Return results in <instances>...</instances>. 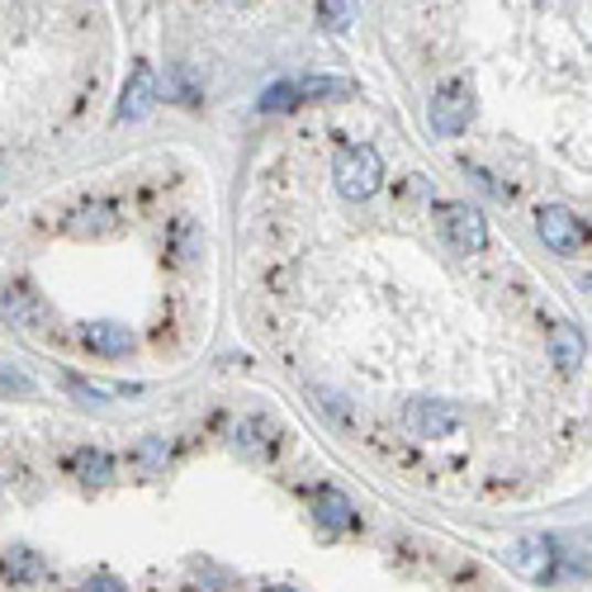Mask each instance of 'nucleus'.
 <instances>
[{
  "label": "nucleus",
  "mask_w": 592,
  "mask_h": 592,
  "mask_svg": "<svg viewBox=\"0 0 592 592\" xmlns=\"http://www.w3.org/2000/svg\"><path fill=\"white\" fill-rule=\"evenodd\" d=\"M332 175H337V190L346 200H370L375 190L384 185V157L370 148V142H356V148H342L337 152V166H332Z\"/></svg>",
  "instance_id": "1"
},
{
  "label": "nucleus",
  "mask_w": 592,
  "mask_h": 592,
  "mask_svg": "<svg viewBox=\"0 0 592 592\" xmlns=\"http://www.w3.org/2000/svg\"><path fill=\"white\" fill-rule=\"evenodd\" d=\"M470 119H474V90H470V82H445L437 95H431V128H437L441 138L465 133Z\"/></svg>",
  "instance_id": "2"
},
{
  "label": "nucleus",
  "mask_w": 592,
  "mask_h": 592,
  "mask_svg": "<svg viewBox=\"0 0 592 592\" xmlns=\"http://www.w3.org/2000/svg\"><path fill=\"white\" fill-rule=\"evenodd\" d=\"M441 233H445V243L465 256L488 247V223L478 209H470V204H441Z\"/></svg>",
  "instance_id": "3"
},
{
  "label": "nucleus",
  "mask_w": 592,
  "mask_h": 592,
  "mask_svg": "<svg viewBox=\"0 0 592 592\" xmlns=\"http://www.w3.org/2000/svg\"><path fill=\"white\" fill-rule=\"evenodd\" d=\"M536 233H540V243H546L550 251H559V256H579V247H583V223H579V214L573 209H564V204H550V209H540L536 214Z\"/></svg>",
  "instance_id": "4"
},
{
  "label": "nucleus",
  "mask_w": 592,
  "mask_h": 592,
  "mask_svg": "<svg viewBox=\"0 0 592 592\" xmlns=\"http://www.w3.org/2000/svg\"><path fill=\"white\" fill-rule=\"evenodd\" d=\"M408 427L418 431V437H427V441H441V437H451V431L460 427V408L418 398V403H408Z\"/></svg>",
  "instance_id": "5"
},
{
  "label": "nucleus",
  "mask_w": 592,
  "mask_h": 592,
  "mask_svg": "<svg viewBox=\"0 0 592 592\" xmlns=\"http://www.w3.org/2000/svg\"><path fill=\"white\" fill-rule=\"evenodd\" d=\"M0 317H10L14 327H43L47 303L29 284H10V290H0Z\"/></svg>",
  "instance_id": "6"
},
{
  "label": "nucleus",
  "mask_w": 592,
  "mask_h": 592,
  "mask_svg": "<svg viewBox=\"0 0 592 592\" xmlns=\"http://www.w3.org/2000/svg\"><path fill=\"white\" fill-rule=\"evenodd\" d=\"M555 546L546 536H531V540H521V546H512V555H507V564L517 569V573H526L531 583H546L550 573H555V555H550Z\"/></svg>",
  "instance_id": "7"
},
{
  "label": "nucleus",
  "mask_w": 592,
  "mask_h": 592,
  "mask_svg": "<svg viewBox=\"0 0 592 592\" xmlns=\"http://www.w3.org/2000/svg\"><path fill=\"white\" fill-rule=\"evenodd\" d=\"M152 105H157V76H152V67H133V76H128V86H123V100L115 109V119L119 123L142 119Z\"/></svg>",
  "instance_id": "8"
},
{
  "label": "nucleus",
  "mask_w": 592,
  "mask_h": 592,
  "mask_svg": "<svg viewBox=\"0 0 592 592\" xmlns=\"http://www.w3.org/2000/svg\"><path fill=\"white\" fill-rule=\"evenodd\" d=\"M86 346L95 356H128L133 351V332L123 323H95V327H86Z\"/></svg>",
  "instance_id": "9"
},
{
  "label": "nucleus",
  "mask_w": 592,
  "mask_h": 592,
  "mask_svg": "<svg viewBox=\"0 0 592 592\" xmlns=\"http://www.w3.org/2000/svg\"><path fill=\"white\" fill-rule=\"evenodd\" d=\"M299 86V105L303 100H356V82L346 76H309V82H294Z\"/></svg>",
  "instance_id": "10"
},
{
  "label": "nucleus",
  "mask_w": 592,
  "mask_h": 592,
  "mask_svg": "<svg viewBox=\"0 0 592 592\" xmlns=\"http://www.w3.org/2000/svg\"><path fill=\"white\" fill-rule=\"evenodd\" d=\"M313 512H317V521H323L327 531H346V526L356 521V507H351V503L342 498V493H332V488H323V493H317Z\"/></svg>",
  "instance_id": "11"
},
{
  "label": "nucleus",
  "mask_w": 592,
  "mask_h": 592,
  "mask_svg": "<svg viewBox=\"0 0 592 592\" xmlns=\"http://www.w3.org/2000/svg\"><path fill=\"white\" fill-rule=\"evenodd\" d=\"M356 6L360 0H317V24H323L327 34H346V29L356 24Z\"/></svg>",
  "instance_id": "12"
},
{
  "label": "nucleus",
  "mask_w": 592,
  "mask_h": 592,
  "mask_svg": "<svg viewBox=\"0 0 592 592\" xmlns=\"http://www.w3.org/2000/svg\"><path fill=\"white\" fill-rule=\"evenodd\" d=\"M0 569H6L10 573V579L14 583H34V579H43V559L39 555H29V550H10L6 559H0Z\"/></svg>",
  "instance_id": "13"
},
{
  "label": "nucleus",
  "mask_w": 592,
  "mask_h": 592,
  "mask_svg": "<svg viewBox=\"0 0 592 592\" xmlns=\"http://www.w3.org/2000/svg\"><path fill=\"white\" fill-rule=\"evenodd\" d=\"M555 356H559V370H579L583 365V337L564 323L555 327Z\"/></svg>",
  "instance_id": "14"
},
{
  "label": "nucleus",
  "mask_w": 592,
  "mask_h": 592,
  "mask_svg": "<svg viewBox=\"0 0 592 592\" xmlns=\"http://www.w3.org/2000/svg\"><path fill=\"white\" fill-rule=\"evenodd\" d=\"M119 214L109 209V204H95V209H82V218H72V233L76 237H86V233H105V228H115Z\"/></svg>",
  "instance_id": "15"
},
{
  "label": "nucleus",
  "mask_w": 592,
  "mask_h": 592,
  "mask_svg": "<svg viewBox=\"0 0 592 592\" xmlns=\"http://www.w3.org/2000/svg\"><path fill=\"white\" fill-rule=\"evenodd\" d=\"M76 474H82L86 484H105V478L115 474V465H109L105 451H82V455H76Z\"/></svg>",
  "instance_id": "16"
},
{
  "label": "nucleus",
  "mask_w": 592,
  "mask_h": 592,
  "mask_svg": "<svg viewBox=\"0 0 592 592\" xmlns=\"http://www.w3.org/2000/svg\"><path fill=\"white\" fill-rule=\"evenodd\" d=\"M299 105V86L294 82H280V86H270L266 95H261V115H276V109H294Z\"/></svg>",
  "instance_id": "17"
},
{
  "label": "nucleus",
  "mask_w": 592,
  "mask_h": 592,
  "mask_svg": "<svg viewBox=\"0 0 592 592\" xmlns=\"http://www.w3.org/2000/svg\"><path fill=\"white\" fill-rule=\"evenodd\" d=\"M171 90H175V95H181V105H195V100H200V86H195V72H190V67H175V72H171Z\"/></svg>",
  "instance_id": "18"
},
{
  "label": "nucleus",
  "mask_w": 592,
  "mask_h": 592,
  "mask_svg": "<svg viewBox=\"0 0 592 592\" xmlns=\"http://www.w3.org/2000/svg\"><path fill=\"white\" fill-rule=\"evenodd\" d=\"M82 592H128L119 579H109V573H95V579L82 588Z\"/></svg>",
  "instance_id": "19"
},
{
  "label": "nucleus",
  "mask_w": 592,
  "mask_h": 592,
  "mask_svg": "<svg viewBox=\"0 0 592 592\" xmlns=\"http://www.w3.org/2000/svg\"><path fill=\"white\" fill-rule=\"evenodd\" d=\"M228 6H251V0H228Z\"/></svg>",
  "instance_id": "20"
},
{
  "label": "nucleus",
  "mask_w": 592,
  "mask_h": 592,
  "mask_svg": "<svg viewBox=\"0 0 592 592\" xmlns=\"http://www.w3.org/2000/svg\"><path fill=\"white\" fill-rule=\"evenodd\" d=\"M266 592H294V588H266Z\"/></svg>",
  "instance_id": "21"
}]
</instances>
